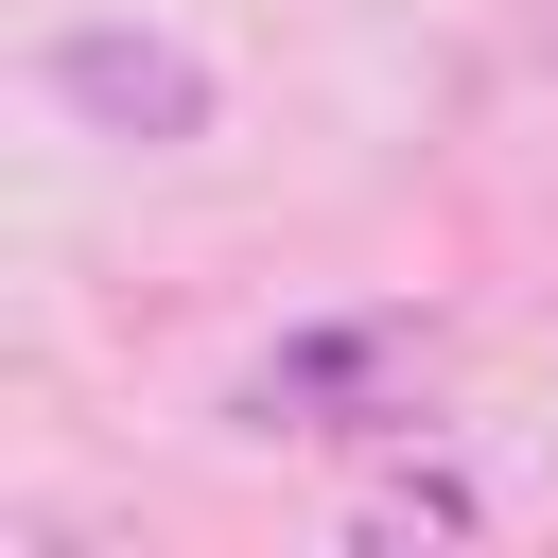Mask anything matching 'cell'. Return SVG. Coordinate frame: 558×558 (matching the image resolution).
<instances>
[{
	"label": "cell",
	"mask_w": 558,
	"mask_h": 558,
	"mask_svg": "<svg viewBox=\"0 0 558 558\" xmlns=\"http://www.w3.org/2000/svg\"><path fill=\"white\" fill-rule=\"evenodd\" d=\"M35 87H52L70 122H105V140H140V157H174V140H209V122H227L209 52H174V35H122V17L52 35V52H35Z\"/></svg>",
	"instance_id": "6da1fadb"
}]
</instances>
